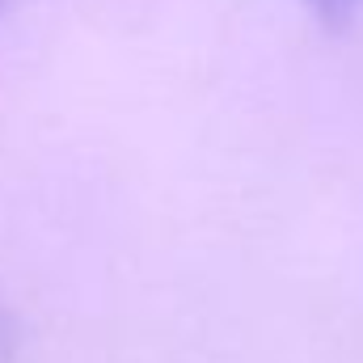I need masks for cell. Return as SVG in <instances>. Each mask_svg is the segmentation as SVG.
<instances>
[{"label":"cell","instance_id":"1","mask_svg":"<svg viewBox=\"0 0 363 363\" xmlns=\"http://www.w3.org/2000/svg\"><path fill=\"white\" fill-rule=\"evenodd\" d=\"M317 17H330V21H351L355 13H363V0H304Z\"/></svg>","mask_w":363,"mask_h":363},{"label":"cell","instance_id":"2","mask_svg":"<svg viewBox=\"0 0 363 363\" xmlns=\"http://www.w3.org/2000/svg\"><path fill=\"white\" fill-rule=\"evenodd\" d=\"M13 355H17V325H13L9 308L0 304V363H9Z\"/></svg>","mask_w":363,"mask_h":363},{"label":"cell","instance_id":"3","mask_svg":"<svg viewBox=\"0 0 363 363\" xmlns=\"http://www.w3.org/2000/svg\"><path fill=\"white\" fill-rule=\"evenodd\" d=\"M17 4H26V0H0V13H4V9H17Z\"/></svg>","mask_w":363,"mask_h":363}]
</instances>
